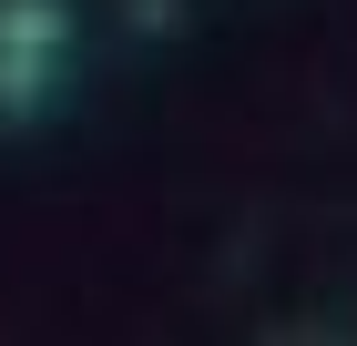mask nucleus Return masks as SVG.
Wrapping results in <instances>:
<instances>
[{
  "label": "nucleus",
  "instance_id": "nucleus-1",
  "mask_svg": "<svg viewBox=\"0 0 357 346\" xmlns=\"http://www.w3.org/2000/svg\"><path fill=\"white\" fill-rule=\"evenodd\" d=\"M61 52H31V41H0V123H31L41 92H52Z\"/></svg>",
  "mask_w": 357,
  "mask_h": 346
}]
</instances>
